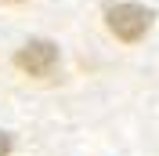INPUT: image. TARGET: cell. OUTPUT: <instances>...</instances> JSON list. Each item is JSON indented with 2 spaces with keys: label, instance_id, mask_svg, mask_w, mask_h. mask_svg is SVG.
I'll list each match as a JSON object with an SVG mask.
<instances>
[{
  "label": "cell",
  "instance_id": "6da1fadb",
  "mask_svg": "<svg viewBox=\"0 0 159 156\" xmlns=\"http://www.w3.org/2000/svg\"><path fill=\"white\" fill-rule=\"evenodd\" d=\"M105 22L109 29L116 33L123 44H138L152 26V11L148 7H138V4H116V7L105 11Z\"/></svg>",
  "mask_w": 159,
  "mask_h": 156
},
{
  "label": "cell",
  "instance_id": "7a4b0ae2",
  "mask_svg": "<svg viewBox=\"0 0 159 156\" xmlns=\"http://www.w3.org/2000/svg\"><path fill=\"white\" fill-rule=\"evenodd\" d=\"M15 66H18L22 73H29V76L43 80V76H51V73L58 69V47H54L51 40H29L25 47H18Z\"/></svg>",
  "mask_w": 159,
  "mask_h": 156
},
{
  "label": "cell",
  "instance_id": "3957f363",
  "mask_svg": "<svg viewBox=\"0 0 159 156\" xmlns=\"http://www.w3.org/2000/svg\"><path fill=\"white\" fill-rule=\"evenodd\" d=\"M7 153H11V138L0 131V156H7Z\"/></svg>",
  "mask_w": 159,
  "mask_h": 156
},
{
  "label": "cell",
  "instance_id": "277c9868",
  "mask_svg": "<svg viewBox=\"0 0 159 156\" xmlns=\"http://www.w3.org/2000/svg\"><path fill=\"white\" fill-rule=\"evenodd\" d=\"M0 4H22V0H0Z\"/></svg>",
  "mask_w": 159,
  "mask_h": 156
}]
</instances>
